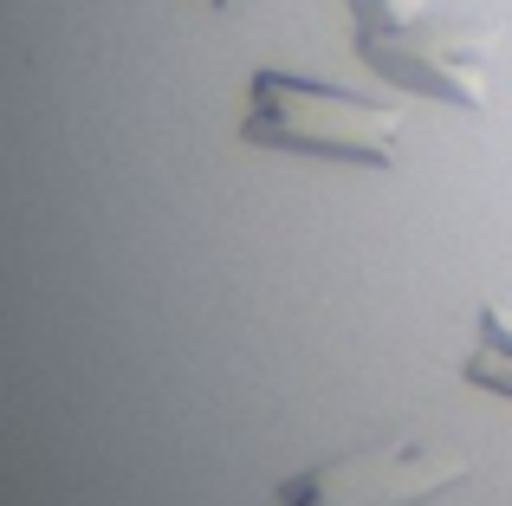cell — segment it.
<instances>
[{
  "label": "cell",
  "mask_w": 512,
  "mask_h": 506,
  "mask_svg": "<svg viewBox=\"0 0 512 506\" xmlns=\"http://www.w3.org/2000/svg\"><path fill=\"white\" fill-rule=\"evenodd\" d=\"M234 137L247 150L299 156V163H344V169H396L409 143V117L383 91H357L292 65L247 72V111Z\"/></svg>",
  "instance_id": "1"
},
{
  "label": "cell",
  "mask_w": 512,
  "mask_h": 506,
  "mask_svg": "<svg viewBox=\"0 0 512 506\" xmlns=\"http://www.w3.org/2000/svg\"><path fill=\"white\" fill-rule=\"evenodd\" d=\"M500 39H506L500 20L428 7L389 33H350V46L396 98H428L441 111H487Z\"/></svg>",
  "instance_id": "2"
},
{
  "label": "cell",
  "mask_w": 512,
  "mask_h": 506,
  "mask_svg": "<svg viewBox=\"0 0 512 506\" xmlns=\"http://www.w3.org/2000/svg\"><path fill=\"white\" fill-rule=\"evenodd\" d=\"M467 474L474 461H461L448 442L389 429L286 474L273 487V506H435L441 494L467 487Z\"/></svg>",
  "instance_id": "3"
},
{
  "label": "cell",
  "mask_w": 512,
  "mask_h": 506,
  "mask_svg": "<svg viewBox=\"0 0 512 506\" xmlns=\"http://www.w3.org/2000/svg\"><path fill=\"white\" fill-rule=\"evenodd\" d=\"M461 383L512 403V305H480L474 312V344L461 357Z\"/></svg>",
  "instance_id": "4"
},
{
  "label": "cell",
  "mask_w": 512,
  "mask_h": 506,
  "mask_svg": "<svg viewBox=\"0 0 512 506\" xmlns=\"http://www.w3.org/2000/svg\"><path fill=\"white\" fill-rule=\"evenodd\" d=\"M344 13H350V33H389V26L428 13V0H344Z\"/></svg>",
  "instance_id": "5"
},
{
  "label": "cell",
  "mask_w": 512,
  "mask_h": 506,
  "mask_svg": "<svg viewBox=\"0 0 512 506\" xmlns=\"http://www.w3.org/2000/svg\"><path fill=\"white\" fill-rule=\"evenodd\" d=\"M208 7H214V13H227V7H240V0H208Z\"/></svg>",
  "instance_id": "6"
}]
</instances>
